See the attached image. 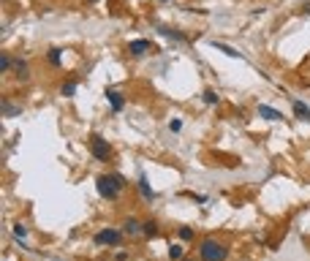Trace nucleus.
Masks as SVG:
<instances>
[{
    "mask_svg": "<svg viewBox=\"0 0 310 261\" xmlns=\"http://www.w3.org/2000/svg\"><path fill=\"white\" fill-rule=\"evenodd\" d=\"M199 256H202V261H226L229 251H226V245H221L218 240H204L202 245H199Z\"/></svg>",
    "mask_w": 310,
    "mask_h": 261,
    "instance_id": "nucleus-1",
    "label": "nucleus"
},
{
    "mask_svg": "<svg viewBox=\"0 0 310 261\" xmlns=\"http://www.w3.org/2000/svg\"><path fill=\"white\" fill-rule=\"evenodd\" d=\"M95 188H98V193L103 196V199H109V201H114L120 196V190H123L112 174H101V177L95 179Z\"/></svg>",
    "mask_w": 310,
    "mask_h": 261,
    "instance_id": "nucleus-2",
    "label": "nucleus"
},
{
    "mask_svg": "<svg viewBox=\"0 0 310 261\" xmlns=\"http://www.w3.org/2000/svg\"><path fill=\"white\" fill-rule=\"evenodd\" d=\"M90 155L95 161H112V144L103 136H93L90 139Z\"/></svg>",
    "mask_w": 310,
    "mask_h": 261,
    "instance_id": "nucleus-3",
    "label": "nucleus"
},
{
    "mask_svg": "<svg viewBox=\"0 0 310 261\" xmlns=\"http://www.w3.org/2000/svg\"><path fill=\"white\" fill-rule=\"evenodd\" d=\"M123 237H125V231L123 229H101V231H95V245H114L117 248L120 242H123Z\"/></svg>",
    "mask_w": 310,
    "mask_h": 261,
    "instance_id": "nucleus-4",
    "label": "nucleus"
},
{
    "mask_svg": "<svg viewBox=\"0 0 310 261\" xmlns=\"http://www.w3.org/2000/svg\"><path fill=\"white\" fill-rule=\"evenodd\" d=\"M147 49H150V41H147V38H134V41H128L131 55H145Z\"/></svg>",
    "mask_w": 310,
    "mask_h": 261,
    "instance_id": "nucleus-5",
    "label": "nucleus"
},
{
    "mask_svg": "<svg viewBox=\"0 0 310 261\" xmlns=\"http://www.w3.org/2000/svg\"><path fill=\"white\" fill-rule=\"evenodd\" d=\"M123 231H125L128 237H139V234H142V223H139V220H136L134 215H128V218H125Z\"/></svg>",
    "mask_w": 310,
    "mask_h": 261,
    "instance_id": "nucleus-6",
    "label": "nucleus"
},
{
    "mask_svg": "<svg viewBox=\"0 0 310 261\" xmlns=\"http://www.w3.org/2000/svg\"><path fill=\"white\" fill-rule=\"evenodd\" d=\"M258 114H261L264 120H272V123H278V120H283V114H280L278 109L267 106V103H261V106H258Z\"/></svg>",
    "mask_w": 310,
    "mask_h": 261,
    "instance_id": "nucleus-7",
    "label": "nucleus"
},
{
    "mask_svg": "<svg viewBox=\"0 0 310 261\" xmlns=\"http://www.w3.org/2000/svg\"><path fill=\"white\" fill-rule=\"evenodd\" d=\"M106 98H109V103H112V112H120V109L125 106L123 95H120V92H114L112 87H106Z\"/></svg>",
    "mask_w": 310,
    "mask_h": 261,
    "instance_id": "nucleus-8",
    "label": "nucleus"
},
{
    "mask_svg": "<svg viewBox=\"0 0 310 261\" xmlns=\"http://www.w3.org/2000/svg\"><path fill=\"white\" fill-rule=\"evenodd\" d=\"M139 190H142V199H145V201H153L155 199L150 182H147V174H139Z\"/></svg>",
    "mask_w": 310,
    "mask_h": 261,
    "instance_id": "nucleus-9",
    "label": "nucleus"
},
{
    "mask_svg": "<svg viewBox=\"0 0 310 261\" xmlns=\"http://www.w3.org/2000/svg\"><path fill=\"white\" fill-rule=\"evenodd\" d=\"M47 60H49V66H55V68H63V52L57 49V46H52V49L47 52Z\"/></svg>",
    "mask_w": 310,
    "mask_h": 261,
    "instance_id": "nucleus-10",
    "label": "nucleus"
},
{
    "mask_svg": "<svg viewBox=\"0 0 310 261\" xmlns=\"http://www.w3.org/2000/svg\"><path fill=\"white\" fill-rule=\"evenodd\" d=\"M294 114H297L300 120H308V123H310V109H308L302 101H294Z\"/></svg>",
    "mask_w": 310,
    "mask_h": 261,
    "instance_id": "nucleus-11",
    "label": "nucleus"
},
{
    "mask_svg": "<svg viewBox=\"0 0 310 261\" xmlns=\"http://www.w3.org/2000/svg\"><path fill=\"white\" fill-rule=\"evenodd\" d=\"M14 74L19 79H27V60H14Z\"/></svg>",
    "mask_w": 310,
    "mask_h": 261,
    "instance_id": "nucleus-12",
    "label": "nucleus"
},
{
    "mask_svg": "<svg viewBox=\"0 0 310 261\" xmlns=\"http://www.w3.org/2000/svg\"><path fill=\"white\" fill-rule=\"evenodd\" d=\"M60 92H63V95H66V98H71L74 92H77V82H74V79H68V82H63V85H60Z\"/></svg>",
    "mask_w": 310,
    "mask_h": 261,
    "instance_id": "nucleus-13",
    "label": "nucleus"
},
{
    "mask_svg": "<svg viewBox=\"0 0 310 261\" xmlns=\"http://www.w3.org/2000/svg\"><path fill=\"white\" fill-rule=\"evenodd\" d=\"M19 114V106H14V103L3 101V117H16Z\"/></svg>",
    "mask_w": 310,
    "mask_h": 261,
    "instance_id": "nucleus-14",
    "label": "nucleus"
},
{
    "mask_svg": "<svg viewBox=\"0 0 310 261\" xmlns=\"http://www.w3.org/2000/svg\"><path fill=\"white\" fill-rule=\"evenodd\" d=\"M155 229H158L155 220H145V223H142V234L145 237H155Z\"/></svg>",
    "mask_w": 310,
    "mask_h": 261,
    "instance_id": "nucleus-15",
    "label": "nucleus"
},
{
    "mask_svg": "<svg viewBox=\"0 0 310 261\" xmlns=\"http://www.w3.org/2000/svg\"><path fill=\"white\" fill-rule=\"evenodd\" d=\"M212 46H215V49H221V52H226L229 57H239L237 49H232V46H226V44H221V41H212Z\"/></svg>",
    "mask_w": 310,
    "mask_h": 261,
    "instance_id": "nucleus-16",
    "label": "nucleus"
},
{
    "mask_svg": "<svg viewBox=\"0 0 310 261\" xmlns=\"http://www.w3.org/2000/svg\"><path fill=\"white\" fill-rule=\"evenodd\" d=\"M11 68H14V60H11L8 55H0V71H11Z\"/></svg>",
    "mask_w": 310,
    "mask_h": 261,
    "instance_id": "nucleus-17",
    "label": "nucleus"
},
{
    "mask_svg": "<svg viewBox=\"0 0 310 261\" xmlns=\"http://www.w3.org/2000/svg\"><path fill=\"white\" fill-rule=\"evenodd\" d=\"M177 237H180L182 242H191V240H193V229H188V226H182V229L177 231Z\"/></svg>",
    "mask_w": 310,
    "mask_h": 261,
    "instance_id": "nucleus-18",
    "label": "nucleus"
},
{
    "mask_svg": "<svg viewBox=\"0 0 310 261\" xmlns=\"http://www.w3.org/2000/svg\"><path fill=\"white\" fill-rule=\"evenodd\" d=\"M169 259H174V261L182 259V248H180V245H171V248H169Z\"/></svg>",
    "mask_w": 310,
    "mask_h": 261,
    "instance_id": "nucleus-19",
    "label": "nucleus"
},
{
    "mask_svg": "<svg viewBox=\"0 0 310 261\" xmlns=\"http://www.w3.org/2000/svg\"><path fill=\"white\" fill-rule=\"evenodd\" d=\"M202 98H204L207 103H218V95H215L212 90H204V92H202Z\"/></svg>",
    "mask_w": 310,
    "mask_h": 261,
    "instance_id": "nucleus-20",
    "label": "nucleus"
},
{
    "mask_svg": "<svg viewBox=\"0 0 310 261\" xmlns=\"http://www.w3.org/2000/svg\"><path fill=\"white\" fill-rule=\"evenodd\" d=\"M14 234H16V240L22 242V237L27 234V229H25V226H22V223H16V226H14Z\"/></svg>",
    "mask_w": 310,
    "mask_h": 261,
    "instance_id": "nucleus-21",
    "label": "nucleus"
},
{
    "mask_svg": "<svg viewBox=\"0 0 310 261\" xmlns=\"http://www.w3.org/2000/svg\"><path fill=\"white\" fill-rule=\"evenodd\" d=\"M169 128H171V131H174V133H180V128H182V123H180V120H171V123H169Z\"/></svg>",
    "mask_w": 310,
    "mask_h": 261,
    "instance_id": "nucleus-22",
    "label": "nucleus"
},
{
    "mask_svg": "<svg viewBox=\"0 0 310 261\" xmlns=\"http://www.w3.org/2000/svg\"><path fill=\"white\" fill-rule=\"evenodd\" d=\"M112 177H114V179H117V185H120V188H125V177H123V174H117V172H112Z\"/></svg>",
    "mask_w": 310,
    "mask_h": 261,
    "instance_id": "nucleus-23",
    "label": "nucleus"
},
{
    "mask_svg": "<svg viewBox=\"0 0 310 261\" xmlns=\"http://www.w3.org/2000/svg\"><path fill=\"white\" fill-rule=\"evenodd\" d=\"M182 261H188V259H182Z\"/></svg>",
    "mask_w": 310,
    "mask_h": 261,
    "instance_id": "nucleus-24",
    "label": "nucleus"
},
{
    "mask_svg": "<svg viewBox=\"0 0 310 261\" xmlns=\"http://www.w3.org/2000/svg\"><path fill=\"white\" fill-rule=\"evenodd\" d=\"M163 3H166V0H163Z\"/></svg>",
    "mask_w": 310,
    "mask_h": 261,
    "instance_id": "nucleus-25",
    "label": "nucleus"
}]
</instances>
